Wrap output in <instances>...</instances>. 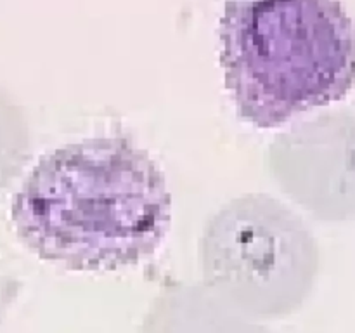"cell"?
I'll list each match as a JSON object with an SVG mask.
<instances>
[{"label":"cell","mask_w":355,"mask_h":333,"mask_svg":"<svg viewBox=\"0 0 355 333\" xmlns=\"http://www.w3.org/2000/svg\"><path fill=\"white\" fill-rule=\"evenodd\" d=\"M17 239L45 262L113 271L151 257L172 222L166 177L123 135L40 156L10 203Z\"/></svg>","instance_id":"cell-1"},{"label":"cell","mask_w":355,"mask_h":333,"mask_svg":"<svg viewBox=\"0 0 355 333\" xmlns=\"http://www.w3.org/2000/svg\"><path fill=\"white\" fill-rule=\"evenodd\" d=\"M220 62L239 117L274 128L355 85V24L342 0H227Z\"/></svg>","instance_id":"cell-2"},{"label":"cell","mask_w":355,"mask_h":333,"mask_svg":"<svg viewBox=\"0 0 355 333\" xmlns=\"http://www.w3.org/2000/svg\"><path fill=\"white\" fill-rule=\"evenodd\" d=\"M142 333H269L211 290H182L156 300Z\"/></svg>","instance_id":"cell-3"},{"label":"cell","mask_w":355,"mask_h":333,"mask_svg":"<svg viewBox=\"0 0 355 333\" xmlns=\"http://www.w3.org/2000/svg\"><path fill=\"white\" fill-rule=\"evenodd\" d=\"M28 151V127L16 101L0 87V189L19 172Z\"/></svg>","instance_id":"cell-4"},{"label":"cell","mask_w":355,"mask_h":333,"mask_svg":"<svg viewBox=\"0 0 355 333\" xmlns=\"http://www.w3.org/2000/svg\"><path fill=\"white\" fill-rule=\"evenodd\" d=\"M7 304H9V290H7L6 281L0 278V323H2L3 312H6Z\"/></svg>","instance_id":"cell-5"}]
</instances>
